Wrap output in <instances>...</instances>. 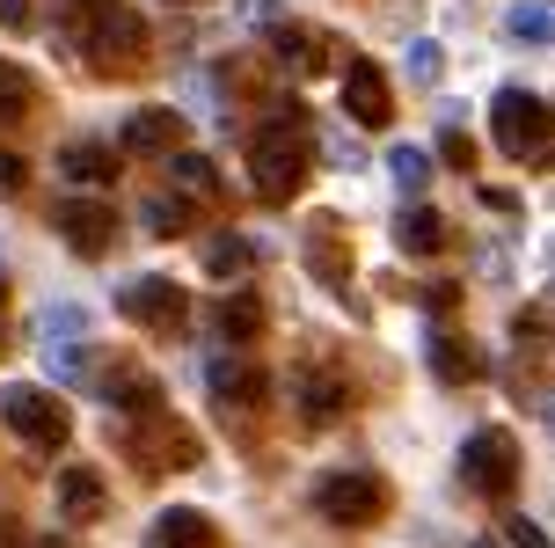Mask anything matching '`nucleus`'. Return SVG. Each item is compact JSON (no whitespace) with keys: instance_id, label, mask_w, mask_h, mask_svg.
I'll return each instance as SVG.
<instances>
[{"instance_id":"obj_1","label":"nucleus","mask_w":555,"mask_h":548,"mask_svg":"<svg viewBox=\"0 0 555 548\" xmlns=\"http://www.w3.org/2000/svg\"><path fill=\"white\" fill-rule=\"evenodd\" d=\"M66 37L88 52L95 74H125L146 52V23H139L132 0H74V29Z\"/></svg>"},{"instance_id":"obj_2","label":"nucleus","mask_w":555,"mask_h":548,"mask_svg":"<svg viewBox=\"0 0 555 548\" xmlns=\"http://www.w3.org/2000/svg\"><path fill=\"white\" fill-rule=\"evenodd\" d=\"M249 183H256L263 205H285V197L307 183V125H300V110L271 117V125L249 139Z\"/></svg>"},{"instance_id":"obj_3","label":"nucleus","mask_w":555,"mask_h":548,"mask_svg":"<svg viewBox=\"0 0 555 548\" xmlns=\"http://www.w3.org/2000/svg\"><path fill=\"white\" fill-rule=\"evenodd\" d=\"M314 512L330 526H373V520H388V483L373 468H336V475L314 483Z\"/></svg>"},{"instance_id":"obj_4","label":"nucleus","mask_w":555,"mask_h":548,"mask_svg":"<svg viewBox=\"0 0 555 548\" xmlns=\"http://www.w3.org/2000/svg\"><path fill=\"white\" fill-rule=\"evenodd\" d=\"M490 139L512 162H548V103L527 95V88H504L490 103Z\"/></svg>"},{"instance_id":"obj_5","label":"nucleus","mask_w":555,"mask_h":548,"mask_svg":"<svg viewBox=\"0 0 555 548\" xmlns=\"http://www.w3.org/2000/svg\"><path fill=\"white\" fill-rule=\"evenodd\" d=\"M0 424L15 438H29V446H66V432H74V417H66V403H59L52 387H0Z\"/></svg>"},{"instance_id":"obj_6","label":"nucleus","mask_w":555,"mask_h":548,"mask_svg":"<svg viewBox=\"0 0 555 548\" xmlns=\"http://www.w3.org/2000/svg\"><path fill=\"white\" fill-rule=\"evenodd\" d=\"M461 483L475 497H512V483H519V438L498 432V424L468 432V446H461Z\"/></svg>"},{"instance_id":"obj_7","label":"nucleus","mask_w":555,"mask_h":548,"mask_svg":"<svg viewBox=\"0 0 555 548\" xmlns=\"http://www.w3.org/2000/svg\"><path fill=\"white\" fill-rule=\"evenodd\" d=\"M125 446H132V461L146 468V475H162V468H191L197 461V438L176 424L168 410L154 417H132V432H125Z\"/></svg>"},{"instance_id":"obj_8","label":"nucleus","mask_w":555,"mask_h":548,"mask_svg":"<svg viewBox=\"0 0 555 548\" xmlns=\"http://www.w3.org/2000/svg\"><path fill=\"white\" fill-rule=\"evenodd\" d=\"M59 234H66V248L74 256H103V248L117 242V205L111 197H59Z\"/></svg>"},{"instance_id":"obj_9","label":"nucleus","mask_w":555,"mask_h":548,"mask_svg":"<svg viewBox=\"0 0 555 548\" xmlns=\"http://www.w3.org/2000/svg\"><path fill=\"white\" fill-rule=\"evenodd\" d=\"M117 307H125L139 329H183V315H191V301H183L176 278H132V285L117 293Z\"/></svg>"},{"instance_id":"obj_10","label":"nucleus","mask_w":555,"mask_h":548,"mask_svg":"<svg viewBox=\"0 0 555 548\" xmlns=\"http://www.w3.org/2000/svg\"><path fill=\"white\" fill-rule=\"evenodd\" d=\"M344 110H351V125H365V132H380V125L395 117L388 74H380L373 59H351V66H344Z\"/></svg>"},{"instance_id":"obj_11","label":"nucleus","mask_w":555,"mask_h":548,"mask_svg":"<svg viewBox=\"0 0 555 548\" xmlns=\"http://www.w3.org/2000/svg\"><path fill=\"white\" fill-rule=\"evenodd\" d=\"M88 381L103 387L125 417H154V410H162V381H154V373H139V366H95Z\"/></svg>"},{"instance_id":"obj_12","label":"nucleus","mask_w":555,"mask_h":548,"mask_svg":"<svg viewBox=\"0 0 555 548\" xmlns=\"http://www.w3.org/2000/svg\"><path fill=\"white\" fill-rule=\"evenodd\" d=\"M103 505H111V490H103L95 468H59V520L66 526H95Z\"/></svg>"},{"instance_id":"obj_13","label":"nucleus","mask_w":555,"mask_h":548,"mask_svg":"<svg viewBox=\"0 0 555 548\" xmlns=\"http://www.w3.org/2000/svg\"><path fill=\"white\" fill-rule=\"evenodd\" d=\"M293 403L307 410V424H330V417L351 403V387H344V373H330V366H300V373H293Z\"/></svg>"},{"instance_id":"obj_14","label":"nucleus","mask_w":555,"mask_h":548,"mask_svg":"<svg viewBox=\"0 0 555 548\" xmlns=\"http://www.w3.org/2000/svg\"><path fill=\"white\" fill-rule=\"evenodd\" d=\"M176 139H183L176 110H132L125 117V154H176Z\"/></svg>"},{"instance_id":"obj_15","label":"nucleus","mask_w":555,"mask_h":548,"mask_svg":"<svg viewBox=\"0 0 555 548\" xmlns=\"http://www.w3.org/2000/svg\"><path fill=\"white\" fill-rule=\"evenodd\" d=\"M431 373H439L446 387H468V381H482V352H475L468 336L439 329V336H431Z\"/></svg>"},{"instance_id":"obj_16","label":"nucleus","mask_w":555,"mask_h":548,"mask_svg":"<svg viewBox=\"0 0 555 548\" xmlns=\"http://www.w3.org/2000/svg\"><path fill=\"white\" fill-rule=\"evenodd\" d=\"M59 176H74V183H88V191H103V183H117V154H111V146H95V139H74V146H59Z\"/></svg>"},{"instance_id":"obj_17","label":"nucleus","mask_w":555,"mask_h":548,"mask_svg":"<svg viewBox=\"0 0 555 548\" xmlns=\"http://www.w3.org/2000/svg\"><path fill=\"white\" fill-rule=\"evenodd\" d=\"M154 548H220V526L205 512H191V505H176V512L154 520Z\"/></svg>"},{"instance_id":"obj_18","label":"nucleus","mask_w":555,"mask_h":548,"mask_svg":"<svg viewBox=\"0 0 555 548\" xmlns=\"http://www.w3.org/2000/svg\"><path fill=\"white\" fill-rule=\"evenodd\" d=\"M395 248H402V256H439L446 248V219L431 213V205H402V219H395Z\"/></svg>"},{"instance_id":"obj_19","label":"nucleus","mask_w":555,"mask_h":548,"mask_svg":"<svg viewBox=\"0 0 555 548\" xmlns=\"http://www.w3.org/2000/svg\"><path fill=\"white\" fill-rule=\"evenodd\" d=\"M307 256H314V271L330 278V285H351V264H344V227L330 213L307 227Z\"/></svg>"},{"instance_id":"obj_20","label":"nucleus","mask_w":555,"mask_h":548,"mask_svg":"<svg viewBox=\"0 0 555 548\" xmlns=\"http://www.w3.org/2000/svg\"><path fill=\"white\" fill-rule=\"evenodd\" d=\"M271 44H278V59H285V66H300V74H322V66H330V44H322L314 29H300V23L271 29Z\"/></svg>"},{"instance_id":"obj_21","label":"nucleus","mask_w":555,"mask_h":548,"mask_svg":"<svg viewBox=\"0 0 555 548\" xmlns=\"http://www.w3.org/2000/svg\"><path fill=\"white\" fill-rule=\"evenodd\" d=\"M212 395L220 403H263V373H256L249 358H220L212 366Z\"/></svg>"},{"instance_id":"obj_22","label":"nucleus","mask_w":555,"mask_h":548,"mask_svg":"<svg viewBox=\"0 0 555 548\" xmlns=\"http://www.w3.org/2000/svg\"><path fill=\"white\" fill-rule=\"evenodd\" d=\"M220 329L234 336V344H256V336H263V301H256V293H227L220 301Z\"/></svg>"},{"instance_id":"obj_23","label":"nucleus","mask_w":555,"mask_h":548,"mask_svg":"<svg viewBox=\"0 0 555 548\" xmlns=\"http://www.w3.org/2000/svg\"><path fill=\"white\" fill-rule=\"evenodd\" d=\"M168 176H176V191H183V197H212V191H220V168L205 162V154H183V146L168 154Z\"/></svg>"},{"instance_id":"obj_24","label":"nucleus","mask_w":555,"mask_h":548,"mask_svg":"<svg viewBox=\"0 0 555 548\" xmlns=\"http://www.w3.org/2000/svg\"><path fill=\"white\" fill-rule=\"evenodd\" d=\"M256 264V248L242 242V234H212V242H205V271L212 278H242Z\"/></svg>"},{"instance_id":"obj_25","label":"nucleus","mask_w":555,"mask_h":548,"mask_svg":"<svg viewBox=\"0 0 555 548\" xmlns=\"http://www.w3.org/2000/svg\"><path fill=\"white\" fill-rule=\"evenodd\" d=\"M29 103H37V88H29V74L0 59V125H15V117H29Z\"/></svg>"},{"instance_id":"obj_26","label":"nucleus","mask_w":555,"mask_h":548,"mask_svg":"<svg viewBox=\"0 0 555 548\" xmlns=\"http://www.w3.org/2000/svg\"><path fill=\"white\" fill-rule=\"evenodd\" d=\"M139 219H146V234H162V242H168V234H183V227H191V197H176V191L146 197V213H139Z\"/></svg>"},{"instance_id":"obj_27","label":"nucleus","mask_w":555,"mask_h":548,"mask_svg":"<svg viewBox=\"0 0 555 548\" xmlns=\"http://www.w3.org/2000/svg\"><path fill=\"white\" fill-rule=\"evenodd\" d=\"M388 176L402 183L410 197H424V183H431V154H416V146H395L388 154Z\"/></svg>"},{"instance_id":"obj_28","label":"nucleus","mask_w":555,"mask_h":548,"mask_svg":"<svg viewBox=\"0 0 555 548\" xmlns=\"http://www.w3.org/2000/svg\"><path fill=\"white\" fill-rule=\"evenodd\" d=\"M504 29H512L519 44H548V0H519V8L504 15Z\"/></svg>"},{"instance_id":"obj_29","label":"nucleus","mask_w":555,"mask_h":548,"mask_svg":"<svg viewBox=\"0 0 555 548\" xmlns=\"http://www.w3.org/2000/svg\"><path fill=\"white\" fill-rule=\"evenodd\" d=\"M439 162H446V168H461V176L475 168V139L461 132V125H446V132H439Z\"/></svg>"},{"instance_id":"obj_30","label":"nucleus","mask_w":555,"mask_h":548,"mask_svg":"<svg viewBox=\"0 0 555 548\" xmlns=\"http://www.w3.org/2000/svg\"><path fill=\"white\" fill-rule=\"evenodd\" d=\"M439 74H446V52L431 44V37H416L410 44V81H439Z\"/></svg>"},{"instance_id":"obj_31","label":"nucleus","mask_w":555,"mask_h":548,"mask_svg":"<svg viewBox=\"0 0 555 548\" xmlns=\"http://www.w3.org/2000/svg\"><path fill=\"white\" fill-rule=\"evenodd\" d=\"M81 329H88V315H81V307H44V344H59V336L74 344Z\"/></svg>"},{"instance_id":"obj_32","label":"nucleus","mask_w":555,"mask_h":548,"mask_svg":"<svg viewBox=\"0 0 555 548\" xmlns=\"http://www.w3.org/2000/svg\"><path fill=\"white\" fill-rule=\"evenodd\" d=\"M44 358H52V373H59V381H88V373H95L88 344H66V352H44Z\"/></svg>"},{"instance_id":"obj_33","label":"nucleus","mask_w":555,"mask_h":548,"mask_svg":"<svg viewBox=\"0 0 555 548\" xmlns=\"http://www.w3.org/2000/svg\"><path fill=\"white\" fill-rule=\"evenodd\" d=\"M504 548H548L541 520H504Z\"/></svg>"},{"instance_id":"obj_34","label":"nucleus","mask_w":555,"mask_h":548,"mask_svg":"<svg viewBox=\"0 0 555 548\" xmlns=\"http://www.w3.org/2000/svg\"><path fill=\"white\" fill-rule=\"evenodd\" d=\"M0 29H37V0H0Z\"/></svg>"},{"instance_id":"obj_35","label":"nucleus","mask_w":555,"mask_h":548,"mask_svg":"<svg viewBox=\"0 0 555 548\" xmlns=\"http://www.w3.org/2000/svg\"><path fill=\"white\" fill-rule=\"evenodd\" d=\"M23 183H29V162H23V154H0V197L23 191Z\"/></svg>"},{"instance_id":"obj_36","label":"nucleus","mask_w":555,"mask_h":548,"mask_svg":"<svg viewBox=\"0 0 555 548\" xmlns=\"http://www.w3.org/2000/svg\"><path fill=\"white\" fill-rule=\"evenodd\" d=\"M0 548H15V534H8V520H0Z\"/></svg>"},{"instance_id":"obj_37","label":"nucleus","mask_w":555,"mask_h":548,"mask_svg":"<svg viewBox=\"0 0 555 548\" xmlns=\"http://www.w3.org/2000/svg\"><path fill=\"white\" fill-rule=\"evenodd\" d=\"M0 315H8V278H0Z\"/></svg>"},{"instance_id":"obj_38","label":"nucleus","mask_w":555,"mask_h":548,"mask_svg":"<svg viewBox=\"0 0 555 548\" xmlns=\"http://www.w3.org/2000/svg\"><path fill=\"white\" fill-rule=\"evenodd\" d=\"M475 548H490V541H475Z\"/></svg>"}]
</instances>
